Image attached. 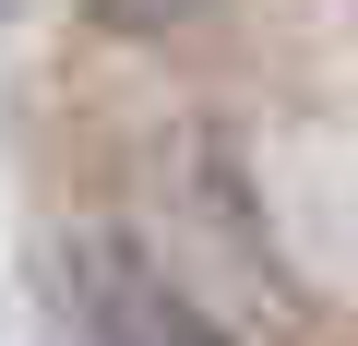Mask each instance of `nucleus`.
Returning <instances> with one entry per match:
<instances>
[{
    "mask_svg": "<svg viewBox=\"0 0 358 346\" xmlns=\"http://www.w3.org/2000/svg\"><path fill=\"white\" fill-rule=\"evenodd\" d=\"M13 13H24V0H0V24H13Z\"/></svg>",
    "mask_w": 358,
    "mask_h": 346,
    "instance_id": "7ed1b4c3",
    "label": "nucleus"
},
{
    "mask_svg": "<svg viewBox=\"0 0 358 346\" xmlns=\"http://www.w3.org/2000/svg\"><path fill=\"white\" fill-rule=\"evenodd\" d=\"M84 310H96V346H239L227 322H203L192 298H179L155 263H120V251L84 275Z\"/></svg>",
    "mask_w": 358,
    "mask_h": 346,
    "instance_id": "f257e3e1",
    "label": "nucleus"
},
{
    "mask_svg": "<svg viewBox=\"0 0 358 346\" xmlns=\"http://www.w3.org/2000/svg\"><path fill=\"white\" fill-rule=\"evenodd\" d=\"M203 0H96V24L108 36H167V24H192Z\"/></svg>",
    "mask_w": 358,
    "mask_h": 346,
    "instance_id": "f03ea898",
    "label": "nucleus"
}]
</instances>
